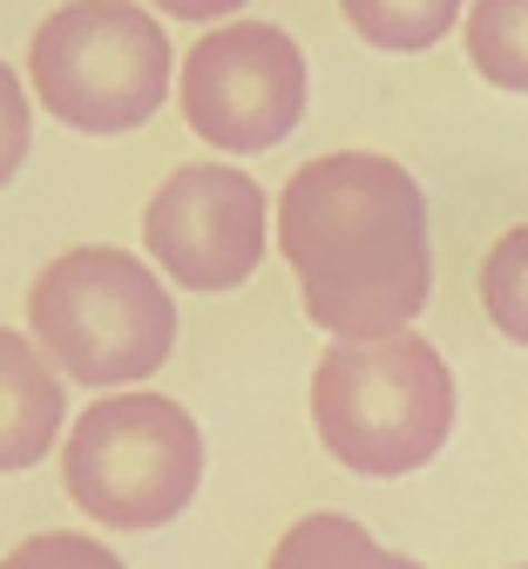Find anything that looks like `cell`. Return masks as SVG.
<instances>
[{"instance_id":"cell-9","label":"cell","mask_w":528,"mask_h":569,"mask_svg":"<svg viewBox=\"0 0 528 569\" xmlns=\"http://www.w3.org/2000/svg\"><path fill=\"white\" fill-rule=\"evenodd\" d=\"M265 569H420V562L387 549V542H372V529L339 516V509H312L278 536Z\"/></svg>"},{"instance_id":"cell-13","label":"cell","mask_w":528,"mask_h":569,"mask_svg":"<svg viewBox=\"0 0 528 569\" xmlns=\"http://www.w3.org/2000/svg\"><path fill=\"white\" fill-rule=\"evenodd\" d=\"M0 569H129V562L82 529H41L0 556Z\"/></svg>"},{"instance_id":"cell-7","label":"cell","mask_w":528,"mask_h":569,"mask_svg":"<svg viewBox=\"0 0 528 569\" xmlns=\"http://www.w3.org/2000/svg\"><path fill=\"white\" fill-rule=\"evenodd\" d=\"M142 244L183 292H238L271 251V203L238 163H183L149 197Z\"/></svg>"},{"instance_id":"cell-8","label":"cell","mask_w":528,"mask_h":569,"mask_svg":"<svg viewBox=\"0 0 528 569\" xmlns=\"http://www.w3.org/2000/svg\"><path fill=\"white\" fill-rule=\"evenodd\" d=\"M68 420V387L54 360L14 326H0V475L41 468L61 441Z\"/></svg>"},{"instance_id":"cell-11","label":"cell","mask_w":528,"mask_h":569,"mask_svg":"<svg viewBox=\"0 0 528 569\" xmlns=\"http://www.w3.org/2000/svg\"><path fill=\"white\" fill-rule=\"evenodd\" d=\"M468 61L481 82L528 96V0H475L468 8Z\"/></svg>"},{"instance_id":"cell-5","label":"cell","mask_w":528,"mask_h":569,"mask_svg":"<svg viewBox=\"0 0 528 569\" xmlns=\"http://www.w3.org/2000/svg\"><path fill=\"white\" fill-rule=\"evenodd\" d=\"M28 89L74 136H129L170 102V34L136 0H68L28 41Z\"/></svg>"},{"instance_id":"cell-15","label":"cell","mask_w":528,"mask_h":569,"mask_svg":"<svg viewBox=\"0 0 528 569\" xmlns=\"http://www.w3.org/2000/svg\"><path fill=\"white\" fill-rule=\"evenodd\" d=\"M157 14H170V21H223V14H238L245 0H149Z\"/></svg>"},{"instance_id":"cell-2","label":"cell","mask_w":528,"mask_h":569,"mask_svg":"<svg viewBox=\"0 0 528 569\" xmlns=\"http://www.w3.org/2000/svg\"><path fill=\"white\" fill-rule=\"evenodd\" d=\"M312 427L359 481L420 475L455 435V373L420 332L332 339L312 367Z\"/></svg>"},{"instance_id":"cell-3","label":"cell","mask_w":528,"mask_h":569,"mask_svg":"<svg viewBox=\"0 0 528 569\" xmlns=\"http://www.w3.org/2000/svg\"><path fill=\"white\" fill-rule=\"evenodd\" d=\"M28 339L54 360L61 380L109 393L170 367L177 306L149 258H129L122 244H74L28 284Z\"/></svg>"},{"instance_id":"cell-10","label":"cell","mask_w":528,"mask_h":569,"mask_svg":"<svg viewBox=\"0 0 528 569\" xmlns=\"http://www.w3.org/2000/svg\"><path fill=\"white\" fill-rule=\"evenodd\" d=\"M339 14L380 54H427L461 21V0H339Z\"/></svg>"},{"instance_id":"cell-4","label":"cell","mask_w":528,"mask_h":569,"mask_svg":"<svg viewBox=\"0 0 528 569\" xmlns=\"http://www.w3.org/2000/svg\"><path fill=\"white\" fill-rule=\"evenodd\" d=\"M203 481V427L170 393H102L68 420L61 488L102 529H170Z\"/></svg>"},{"instance_id":"cell-6","label":"cell","mask_w":528,"mask_h":569,"mask_svg":"<svg viewBox=\"0 0 528 569\" xmlns=\"http://www.w3.org/2000/svg\"><path fill=\"white\" fill-rule=\"evenodd\" d=\"M312 96L306 54L278 21H223L210 28L177 76L183 122L223 157H258L298 129Z\"/></svg>"},{"instance_id":"cell-12","label":"cell","mask_w":528,"mask_h":569,"mask_svg":"<svg viewBox=\"0 0 528 569\" xmlns=\"http://www.w3.org/2000/svg\"><path fill=\"white\" fill-rule=\"evenodd\" d=\"M481 312L495 319L501 339L528 346V224L501 231L481 258Z\"/></svg>"},{"instance_id":"cell-1","label":"cell","mask_w":528,"mask_h":569,"mask_svg":"<svg viewBox=\"0 0 528 569\" xmlns=\"http://www.w3.org/2000/svg\"><path fill=\"white\" fill-rule=\"evenodd\" d=\"M278 258L298 278L306 319L332 339L414 332L434 292V231L414 170L380 150L298 163L278 190Z\"/></svg>"},{"instance_id":"cell-14","label":"cell","mask_w":528,"mask_h":569,"mask_svg":"<svg viewBox=\"0 0 528 569\" xmlns=\"http://www.w3.org/2000/svg\"><path fill=\"white\" fill-rule=\"evenodd\" d=\"M28 150H34V109H28L21 76H14L8 61H0V190H8V183L21 177Z\"/></svg>"}]
</instances>
